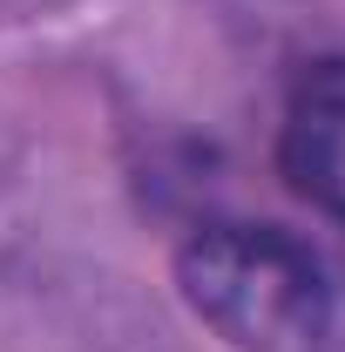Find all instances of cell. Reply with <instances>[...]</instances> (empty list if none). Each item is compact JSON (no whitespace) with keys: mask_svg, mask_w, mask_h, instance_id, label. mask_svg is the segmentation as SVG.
<instances>
[{"mask_svg":"<svg viewBox=\"0 0 345 352\" xmlns=\"http://www.w3.org/2000/svg\"><path fill=\"white\" fill-rule=\"evenodd\" d=\"M176 285L230 352H318L332 339L325 264L271 223L197 230L176 251Z\"/></svg>","mask_w":345,"mask_h":352,"instance_id":"obj_1","label":"cell"},{"mask_svg":"<svg viewBox=\"0 0 345 352\" xmlns=\"http://www.w3.org/2000/svg\"><path fill=\"white\" fill-rule=\"evenodd\" d=\"M278 163H285L291 190L311 210L345 223V54L311 61L291 82L285 129H278Z\"/></svg>","mask_w":345,"mask_h":352,"instance_id":"obj_2","label":"cell"}]
</instances>
